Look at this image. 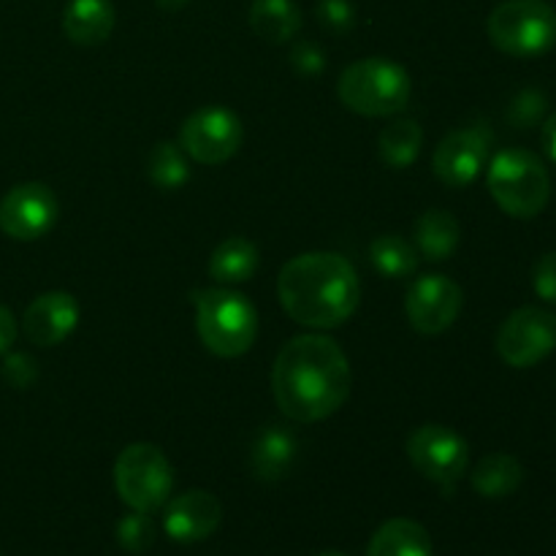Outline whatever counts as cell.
Returning a JSON list of instances; mask_svg holds the SVG:
<instances>
[{"label": "cell", "instance_id": "d6a6232c", "mask_svg": "<svg viewBox=\"0 0 556 556\" xmlns=\"http://www.w3.org/2000/svg\"><path fill=\"white\" fill-rule=\"evenodd\" d=\"M541 144H543V150H546L548 161H552L554 166H556V112L548 114V117L543 119Z\"/></svg>", "mask_w": 556, "mask_h": 556}, {"label": "cell", "instance_id": "f546056e", "mask_svg": "<svg viewBox=\"0 0 556 556\" xmlns=\"http://www.w3.org/2000/svg\"><path fill=\"white\" fill-rule=\"evenodd\" d=\"M291 65L302 76H318L326 68V52L315 41H299L291 47Z\"/></svg>", "mask_w": 556, "mask_h": 556}, {"label": "cell", "instance_id": "9a60e30c", "mask_svg": "<svg viewBox=\"0 0 556 556\" xmlns=\"http://www.w3.org/2000/svg\"><path fill=\"white\" fill-rule=\"evenodd\" d=\"M79 315V302L68 291H47L27 304L22 315V329L33 345L54 348L74 334Z\"/></svg>", "mask_w": 556, "mask_h": 556}, {"label": "cell", "instance_id": "e575fe53", "mask_svg": "<svg viewBox=\"0 0 556 556\" xmlns=\"http://www.w3.org/2000/svg\"><path fill=\"white\" fill-rule=\"evenodd\" d=\"M318 556H345V554H337V552H324V554H318Z\"/></svg>", "mask_w": 556, "mask_h": 556}, {"label": "cell", "instance_id": "484cf974", "mask_svg": "<svg viewBox=\"0 0 556 556\" xmlns=\"http://www.w3.org/2000/svg\"><path fill=\"white\" fill-rule=\"evenodd\" d=\"M157 530L155 521L150 519V514H141V510H130L128 516L117 521V543L119 548H125L128 554H144L147 548H152L155 543Z\"/></svg>", "mask_w": 556, "mask_h": 556}, {"label": "cell", "instance_id": "277c9868", "mask_svg": "<svg viewBox=\"0 0 556 556\" xmlns=\"http://www.w3.org/2000/svg\"><path fill=\"white\" fill-rule=\"evenodd\" d=\"M195 331L217 358H239L258 337V313L250 299L233 288H206L195 293Z\"/></svg>", "mask_w": 556, "mask_h": 556}, {"label": "cell", "instance_id": "836d02e7", "mask_svg": "<svg viewBox=\"0 0 556 556\" xmlns=\"http://www.w3.org/2000/svg\"><path fill=\"white\" fill-rule=\"evenodd\" d=\"M161 11H179L190 3V0H155Z\"/></svg>", "mask_w": 556, "mask_h": 556}, {"label": "cell", "instance_id": "2e32d148", "mask_svg": "<svg viewBox=\"0 0 556 556\" xmlns=\"http://www.w3.org/2000/svg\"><path fill=\"white\" fill-rule=\"evenodd\" d=\"M296 454V434L288 427L271 424V427H264L255 434L253 448H250V470H253L258 481L277 483L291 472Z\"/></svg>", "mask_w": 556, "mask_h": 556}, {"label": "cell", "instance_id": "ac0fdd59", "mask_svg": "<svg viewBox=\"0 0 556 556\" xmlns=\"http://www.w3.org/2000/svg\"><path fill=\"white\" fill-rule=\"evenodd\" d=\"M258 244L248 237H228L212 250L206 271L217 286H239L258 271Z\"/></svg>", "mask_w": 556, "mask_h": 556}, {"label": "cell", "instance_id": "d6986e66", "mask_svg": "<svg viewBox=\"0 0 556 556\" xmlns=\"http://www.w3.org/2000/svg\"><path fill=\"white\" fill-rule=\"evenodd\" d=\"M416 250L427 261H448L456 253L462 239L459 220L448 210H429L416 220Z\"/></svg>", "mask_w": 556, "mask_h": 556}, {"label": "cell", "instance_id": "d4e9b609", "mask_svg": "<svg viewBox=\"0 0 556 556\" xmlns=\"http://www.w3.org/2000/svg\"><path fill=\"white\" fill-rule=\"evenodd\" d=\"M147 174L157 190H179L190 179V163L182 147L172 141H157L147 155Z\"/></svg>", "mask_w": 556, "mask_h": 556}, {"label": "cell", "instance_id": "7c38bea8", "mask_svg": "<svg viewBox=\"0 0 556 556\" xmlns=\"http://www.w3.org/2000/svg\"><path fill=\"white\" fill-rule=\"evenodd\" d=\"M492 150V130L486 125H467V128L451 130L438 144L432 157L434 177L448 188H467L481 177L489 163Z\"/></svg>", "mask_w": 556, "mask_h": 556}, {"label": "cell", "instance_id": "4dcf8cb0", "mask_svg": "<svg viewBox=\"0 0 556 556\" xmlns=\"http://www.w3.org/2000/svg\"><path fill=\"white\" fill-rule=\"evenodd\" d=\"M532 288L546 304L556 307V250L543 253L532 266Z\"/></svg>", "mask_w": 556, "mask_h": 556}, {"label": "cell", "instance_id": "9c48e42d", "mask_svg": "<svg viewBox=\"0 0 556 556\" xmlns=\"http://www.w3.org/2000/svg\"><path fill=\"white\" fill-rule=\"evenodd\" d=\"M244 139L242 119L226 106L195 109L179 128V147L201 166H220L231 161Z\"/></svg>", "mask_w": 556, "mask_h": 556}, {"label": "cell", "instance_id": "3957f363", "mask_svg": "<svg viewBox=\"0 0 556 556\" xmlns=\"http://www.w3.org/2000/svg\"><path fill=\"white\" fill-rule=\"evenodd\" d=\"M486 188L494 204L516 220H532L552 199V177L535 152L508 147L486 163Z\"/></svg>", "mask_w": 556, "mask_h": 556}, {"label": "cell", "instance_id": "1f68e13d", "mask_svg": "<svg viewBox=\"0 0 556 556\" xmlns=\"http://www.w3.org/2000/svg\"><path fill=\"white\" fill-rule=\"evenodd\" d=\"M16 342V318L9 307L0 304V353H9Z\"/></svg>", "mask_w": 556, "mask_h": 556}, {"label": "cell", "instance_id": "e0dca14e", "mask_svg": "<svg viewBox=\"0 0 556 556\" xmlns=\"http://www.w3.org/2000/svg\"><path fill=\"white\" fill-rule=\"evenodd\" d=\"M112 0H71L63 11V33L79 47H98L114 30Z\"/></svg>", "mask_w": 556, "mask_h": 556}, {"label": "cell", "instance_id": "603a6c76", "mask_svg": "<svg viewBox=\"0 0 556 556\" xmlns=\"http://www.w3.org/2000/svg\"><path fill=\"white\" fill-rule=\"evenodd\" d=\"M424 130L416 119H394L378 136V155L389 168H410L421 155Z\"/></svg>", "mask_w": 556, "mask_h": 556}, {"label": "cell", "instance_id": "5bb4252c", "mask_svg": "<svg viewBox=\"0 0 556 556\" xmlns=\"http://www.w3.org/2000/svg\"><path fill=\"white\" fill-rule=\"evenodd\" d=\"M223 521V505L204 489H190L168 500L163 510V530L177 543H201L215 535Z\"/></svg>", "mask_w": 556, "mask_h": 556}, {"label": "cell", "instance_id": "cb8c5ba5", "mask_svg": "<svg viewBox=\"0 0 556 556\" xmlns=\"http://www.w3.org/2000/svg\"><path fill=\"white\" fill-rule=\"evenodd\" d=\"M369 261L378 275L389 277V280H402V277L416 275L418 250L400 233H380L369 244Z\"/></svg>", "mask_w": 556, "mask_h": 556}, {"label": "cell", "instance_id": "f1b7e54d", "mask_svg": "<svg viewBox=\"0 0 556 556\" xmlns=\"http://www.w3.org/2000/svg\"><path fill=\"white\" fill-rule=\"evenodd\" d=\"M0 372H3L5 383L14 386V389H30L38 378L36 362L27 353H9Z\"/></svg>", "mask_w": 556, "mask_h": 556}, {"label": "cell", "instance_id": "8fae6325", "mask_svg": "<svg viewBox=\"0 0 556 556\" xmlns=\"http://www.w3.org/2000/svg\"><path fill=\"white\" fill-rule=\"evenodd\" d=\"M60 217V201L43 182L14 185L0 199V231L16 242H36L47 237Z\"/></svg>", "mask_w": 556, "mask_h": 556}, {"label": "cell", "instance_id": "83f0119b", "mask_svg": "<svg viewBox=\"0 0 556 556\" xmlns=\"http://www.w3.org/2000/svg\"><path fill=\"white\" fill-rule=\"evenodd\" d=\"M315 16L334 36L351 33L353 25H356V9H353L351 0H320L315 5Z\"/></svg>", "mask_w": 556, "mask_h": 556}, {"label": "cell", "instance_id": "7a4b0ae2", "mask_svg": "<svg viewBox=\"0 0 556 556\" xmlns=\"http://www.w3.org/2000/svg\"><path fill=\"white\" fill-rule=\"evenodd\" d=\"M277 296L296 324L324 331L353 318L362 302V282L356 266L345 255L315 250L282 266Z\"/></svg>", "mask_w": 556, "mask_h": 556}, {"label": "cell", "instance_id": "ba28073f", "mask_svg": "<svg viewBox=\"0 0 556 556\" xmlns=\"http://www.w3.org/2000/svg\"><path fill=\"white\" fill-rule=\"evenodd\" d=\"M407 459L427 481L438 483L443 492H454L470 467V445L443 424H424L413 429L405 443Z\"/></svg>", "mask_w": 556, "mask_h": 556}, {"label": "cell", "instance_id": "30bf717a", "mask_svg": "<svg viewBox=\"0 0 556 556\" xmlns=\"http://www.w3.org/2000/svg\"><path fill=\"white\" fill-rule=\"evenodd\" d=\"M556 351V315L543 307H521L503 320L497 353L508 367L530 369Z\"/></svg>", "mask_w": 556, "mask_h": 556}, {"label": "cell", "instance_id": "4fadbf2b", "mask_svg": "<svg viewBox=\"0 0 556 556\" xmlns=\"http://www.w3.org/2000/svg\"><path fill=\"white\" fill-rule=\"evenodd\" d=\"M465 304L459 282L445 275H424L407 288L405 315L418 334H443L456 324Z\"/></svg>", "mask_w": 556, "mask_h": 556}, {"label": "cell", "instance_id": "7402d4cb", "mask_svg": "<svg viewBox=\"0 0 556 556\" xmlns=\"http://www.w3.org/2000/svg\"><path fill=\"white\" fill-rule=\"evenodd\" d=\"M250 27L269 43H286L302 27V11L293 0H253Z\"/></svg>", "mask_w": 556, "mask_h": 556}, {"label": "cell", "instance_id": "5b68a950", "mask_svg": "<svg viewBox=\"0 0 556 556\" xmlns=\"http://www.w3.org/2000/svg\"><path fill=\"white\" fill-rule=\"evenodd\" d=\"M410 74L391 58H364L348 65L337 81V96L364 117H391L410 101Z\"/></svg>", "mask_w": 556, "mask_h": 556}, {"label": "cell", "instance_id": "44dd1931", "mask_svg": "<svg viewBox=\"0 0 556 556\" xmlns=\"http://www.w3.org/2000/svg\"><path fill=\"white\" fill-rule=\"evenodd\" d=\"M470 481L472 489H476L481 497L503 500L519 492L521 483H525V467H521V462L516 459V456L500 451V454L483 456V459L472 467Z\"/></svg>", "mask_w": 556, "mask_h": 556}, {"label": "cell", "instance_id": "52a82bcc", "mask_svg": "<svg viewBox=\"0 0 556 556\" xmlns=\"http://www.w3.org/2000/svg\"><path fill=\"white\" fill-rule=\"evenodd\" d=\"M114 489L130 510L155 514L174 489L172 462L152 443L125 445L114 462Z\"/></svg>", "mask_w": 556, "mask_h": 556}, {"label": "cell", "instance_id": "ffe728a7", "mask_svg": "<svg viewBox=\"0 0 556 556\" xmlns=\"http://www.w3.org/2000/svg\"><path fill=\"white\" fill-rule=\"evenodd\" d=\"M367 556H432V538L418 521L389 519L369 541Z\"/></svg>", "mask_w": 556, "mask_h": 556}, {"label": "cell", "instance_id": "4316f807", "mask_svg": "<svg viewBox=\"0 0 556 556\" xmlns=\"http://www.w3.org/2000/svg\"><path fill=\"white\" fill-rule=\"evenodd\" d=\"M546 96L538 90H521L519 96L510 101L508 119L516 128H532V125L543 123L546 117Z\"/></svg>", "mask_w": 556, "mask_h": 556}, {"label": "cell", "instance_id": "8992f818", "mask_svg": "<svg viewBox=\"0 0 556 556\" xmlns=\"http://www.w3.org/2000/svg\"><path fill=\"white\" fill-rule=\"evenodd\" d=\"M486 33L503 54L541 58L556 47V11L546 0H503L489 14Z\"/></svg>", "mask_w": 556, "mask_h": 556}, {"label": "cell", "instance_id": "6da1fadb", "mask_svg": "<svg viewBox=\"0 0 556 556\" xmlns=\"http://www.w3.org/2000/svg\"><path fill=\"white\" fill-rule=\"evenodd\" d=\"M345 351L326 334H299L282 345L271 367V394L286 418L315 424L334 416L351 394Z\"/></svg>", "mask_w": 556, "mask_h": 556}]
</instances>
